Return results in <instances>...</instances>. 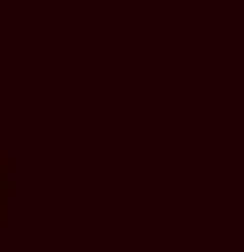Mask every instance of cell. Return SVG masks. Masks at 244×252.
<instances>
[{
    "label": "cell",
    "instance_id": "1",
    "mask_svg": "<svg viewBox=\"0 0 244 252\" xmlns=\"http://www.w3.org/2000/svg\"><path fill=\"white\" fill-rule=\"evenodd\" d=\"M0 220H8V163H0Z\"/></svg>",
    "mask_w": 244,
    "mask_h": 252
}]
</instances>
